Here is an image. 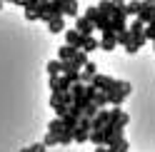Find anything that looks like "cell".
I'll return each mask as SVG.
<instances>
[{
  "label": "cell",
  "instance_id": "obj_16",
  "mask_svg": "<svg viewBox=\"0 0 155 152\" xmlns=\"http://www.w3.org/2000/svg\"><path fill=\"white\" fill-rule=\"evenodd\" d=\"M48 75H50V78H60L63 75V62L60 60H50L48 62Z\"/></svg>",
  "mask_w": 155,
  "mask_h": 152
},
{
  "label": "cell",
  "instance_id": "obj_6",
  "mask_svg": "<svg viewBox=\"0 0 155 152\" xmlns=\"http://www.w3.org/2000/svg\"><path fill=\"white\" fill-rule=\"evenodd\" d=\"M95 75H98V65H95V60H88V65L80 70V82L83 85H93Z\"/></svg>",
  "mask_w": 155,
  "mask_h": 152
},
{
  "label": "cell",
  "instance_id": "obj_7",
  "mask_svg": "<svg viewBox=\"0 0 155 152\" xmlns=\"http://www.w3.org/2000/svg\"><path fill=\"white\" fill-rule=\"evenodd\" d=\"M83 43H85V37L75 30V27H70V30H65V45H70L75 47V50H83Z\"/></svg>",
  "mask_w": 155,
  "mask_h": 152
},
{
  "label": "cell",
  "instance_id": "obj_8",
  "mask_svg": "<svg viewBox=\"0 0 155 152\" xmlns=\"http://www.w3.org/2000/svg\"><path fill=\"white\" fill-rule=\"evenodd\" d=\"M108 122H110V110H98V115H95L90 120V125H93V132H98V130H105L108 127Z\"/></svg>",
  "mask_w": 155,
  "mask_h": 152
},
{
  "label": "cell",
  "instance_id": "obj_20",
  "mask_svg": "<svg viewBox=\"0 0 155 152\" xmlns=\"http://www.w3.org/2000/svg\"><path fill=\"white\" fill-rule=\"evenodd\" d=\"M28 152H48V147L43 145V142H35V145L28 147Z\"/></svg>",
  "mask_w": 155,
  "mask_h": 152
},
{
  "label": "cell",
  "instance_id": "obj_10",
  "mask_svg": "<svg viewBox=\"0 0 155 152\" xmlns=\"http://www.w3.org/2000/svg\"><path fill=\"white\" fill-rule=\"evenodd\" d=\"M95 8H98V10H100L105 17H113V15H115V10H118V3H115V0H100V3L95 5Z\"/></svg>",
  "mask_w": 155,
  "mask_h": 152
},
{
  "label": "cell",
  "instance_id": "obj_2",
  "mask_svg": "<svg viewBox=\"0 0 155 152\" xmlns=\"http://www.w3.org/2000/svg\"><path fill=\"white\" fill-rule=\"evenodd\" d=\"M153 15H155V0H148V3H140L138 5V17H135V20H140L143 25H150L153 23Z\"/></svg>",
  "mask_w": 155,
  "mask_h": 152
},
{
  "label": "cell",
  "instance_id": "obj_9",
  "mask_svg": "<svg viewBox=\"0 0 155 152\" xmlns=\"http://www.w3.org/2000/svg\"><path fill=\"white\" fill-rule=\"evenodd\" d=\"M115 47H118V37H115V33H105V35L100 37V50L113 52Z\"/></svg>",
  "mask_w": 155,
  "mask_h": 152
},
{
  "label": "cell",
  "instance_id": "obj_15",
  "mask_svg": "<svg viewBox=\"0 0 155 152\" xmlns=\"http://www.w3.org/2000/svg\"><path fill=\"white\" fill-rule=\"evenodd\" d=\"M95 50H100V40L98 37H85V43H83V52L85 55H90Z\"/></svg>",
  "mask_w": 155,
  "mask_h": 152
},
{
  "label": "cell",
  "instance_id": "obj_22",
  "mask_svg": "<svg viewBox=\"0 0 155 152\" xmlns=\"http://www.w3.org/2000/svg\"><path fill=\"white\" fill-rule=\"evenodd\" d=\"M20 152H28V147H23V150H20Z\"/></svg>",
  "mask_w": 155,
  "mask_h": 152
},
{
  "label": "cell",
  "instance_id": "obj_21",
  "mask_svg": "<svg viewBox=\"0 0 155 152\" xmlns=\"http://www.w3.org/2000/svg\"><path fill=\"white\" fill-rule=\"evenodd\" d=\"M95 152H108V147H95Z\"/></svg>",
  "mask_w": 155,
  "mask_h": 152
},
{
  "label": "cell",
  "instance_id": "obj_12",
  "mask_svg": "<svg viewBox=\"0 0 155 152\" xmlns=\"http://www.w3.org/2000/svg\"><path fill=\"white\" fill-rule=\"evenodd\" d=\"M145 43H148V40H145V33H140V35H133V43H130L128 47H125V52H128V55H135V52H138Z\"/></svg>",
  "mask_w": 155,
  "mask_h": 152
},
{
  "label": "cell",
  "instance_id": "obj_11",
  "mask_svg": "<svg viewBox=\"0 0 155 152\" xmlns=\"http://www.w3.org/2000/svg\"><path fill=\"white\" fill-rule=\"evenodd\" d=\"M78 52H80V50H75V47H70V45H60V50H58V58H60V62H73Z\"/></svg>",
  "mask_w": 155,
  "mask_h": 152
},
{
  "label": "cell",
  "instance_id": "obj_5",
  "mask_svg": "<svg viewBox=\"0 0 155 152\" xmlns=\"http://www.w3.org/2000/svg\"><path fill=\"white\" fill-rule=\"evenodd\" d=\"M75 30L80 33L83 37H93V35H95V25L83 15V17H75Z\"/></svg>",
  "mask_w": 155,
  "mask_h": 152
},
{
  "label": "cell",
  "instance_id": "obj_19",
  "mask_svg": "<svg viewBox=\"0 0 155 152\" xmlns=\"http://www.w3.org/2000/svg\"><path fill=\"white\" fill-rule=\"evenodd\" d=\"M43 145H45V147H53V145H58V137L53 135V132H48V135H45V140H43Z\"/></svg>",
  "mask_w": 155,
  "mask_h": 152
},
{
  "label": "cell",
  "instance_id": "obj_24",
  "mask_svg": "<svg viewBox=\"0 0 155 152\" xmlns=\"http://www.w3.org/2000/svg\"><path fill=\"white\" fill-rule=\"evenodd\" d=\"M153 47H155V43H153Z\"/></svg>",
  "mask_w": 155,
  "mask_h": 152
},
{
  "label": "cell",
  "instance_id": "obj_14",
  "mask_svg": "<svg viewBox=\"0 0 155 152\" xmlns=\"http://www.w3.org/2000/svg\"><path fill=\"white\" fill-rule=\"evenodd\" d=\"M48 30H50L53 35H55V33H63V30H65V17H63V15L50 17V20H48Z\"/></svg>",
  "mask_w": 155,
  "mask_h": 152
},
{
  "label": "cell",
  "instance_id": "obj_17",
  "mask_svg": "<svg viewBox=\"0 0 155 152\" xmlns=\"http://www.w3.org/2000/svg\"><path fill=\"white\" fill-rule=\"evenodd\" d=\"M63 130H65V125H63V117H55V120H50V125H48V132H53V135H60Z\"/></svg>",
  "mask_w": 155,
  "mask_h": 152
},
{
  "label": "cell",
  "instance_id": "obj_18",
  "mask_svg": "<svg viewBox=\"0 0 155 152\" xmlns=\"http://www.w3.org/2000/svg\"><path fill=\"white\" fill-rule=\"evenodd\" d=\"M128 150H130V145H128V140H125V137H123V140H118L115 145H110V147H108V152H128Z\"/></svg>",
  "mask_w": 155,
  "mask_h": 152
},
{
  "label": "cell",
  "instance_id": "obj_3",
  "mask_svg": "<svg viewBox=\"0 0 155 152\" xmlns=\"http://www.w3.org/2000/svg\"><path fill=\"white\" fill-rule=\"evenodd\" d=\"M93 87L98 90V92H105L108 95L113 87H115V78H110V75H95V80H93Z\"/></svg>",
  "mask_w": 155,
  "mask_h": 152
},
{
  "label": "cell",
  "instance_id": "obj_4",
  "mask_svg": "<svg viewBox=\"0 0 155 152\" xmlns=\"http://www.w3.org/2000/svg\"><path fill=\"white\" fill-rule=\"evenodd\" d=\"M90 132H93V125H90V120H80L78 122V127H75V142H90Z\"/></svg>",
  "mask_w": 155,
  "mask_h": 152
},
{
  "label": "cell",
  "instance_id": "obj_1",
  "mask_svg": "<svg viewBox=\"0 0 155 152\" xmlns=\"http://www.w3.org/2000/svg\"><path fill=\"white\" fill-rule=\"evenodd\" d=\"M130 92H133V85H130V82H125V80H115V87H113L108 95H105V97H108V105L120 107Z\"/></svg>",
  "mask_w": 155,
  "mask_h": 152
},
{
  "label": "cell",
  "instance_id": "obj_13",
  "mask_svg": "<svg viewBox=\"0 0 155 152\" xmlns=\"http://www.w3.org/2000/svg\"><path fill=\"white\" fill-rule=\"evenodd\" d=\"M60 10H63V17H78V3L73 0H60Z\"/></svg>",
  "mask_w": 155,
  "mask_h": 152
},
{
  "label": "cell",
  "instance_id": "obj_23",
  "mask_svg": "<svg viewBox=\"0 0 155 152\" xmlns=\"http://www.w3.org/2000/svg\"><path fill=\"white\" fill-rule=\"evenodd\" d=\"M0 8H3V3H0Z\"/></svg>",
  "mask_w": 155,
  "mask_h": 152
}]
</instances>
